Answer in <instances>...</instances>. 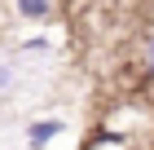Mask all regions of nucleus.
Wrapping results in <instances>:
<instances>
[{
	"label": "nucleus",
	"mask_w": 154,
	"mask_h": 150,
	"mask_svg": "<svg viewBox=\"0 0 154 150\" xmlns=\"http://www.w3.org/2000/svg\"><path fill=\"white\" fill-rule=\"evenodd\" d=\"M57 132H62V119H40V124H31V146H44Z\"/></svg>",
	"instance_id": "nucleus-1"
},
{
	"label": "nucleus",
	"mask_w": 154,
	"mask_h": 150,
	"mask_svg": "<svg viewBox=\"0 0 154 150\" xmlns=\"http://www.w3.org/2000/svg\"><path fill=\"white\" fill-rule=\"evenodd\" d=\"M48 9H53V0H18L22 18H48Z\"/></svg>",
	"instance_id": "nucleus-2"
},
{
	"label": "nucleus",
	"mask_w": 154,
	"mask_h": 150,
	"mask_svg": "<svg viewBox=\"0 0 154 150\" xmlns=\"http://www.w3.org/2000/svg\"><path fill=\"white\" fill-rule=\"evenodd\" d=\"M5 84H9V71H5V66H0V88H5Z\"/></svg>",
	"instance_id": "nucleus-3"
},
{
	"label": "nucleus",
	"mask_w": 154,
	"mask_h": 150,
	"mask_svg": "<svg viewBox=\"0 0 154 150\" xmlns=\"http://www.w3.org/2000/svg\"><path fill=\"white\" fill-rule=\"evenodd\" d=\"M150 71H154V49H150Z\"/></svg>",
	"instance_id": "nucleus-4"
}]
</instances>
